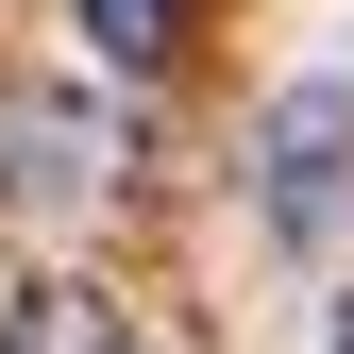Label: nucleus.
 <instances>
[{
	"mask_svg": "<svg viewBox=\"0 0 354 354\" xmlns=\"http://www.w3.org/2000/svg\"><path fill=\"white\" fill-rule=\"evenodd\" d=\"M253 203H270L287 253H337V219H354V84H287V102H270Z\"/></svg>",
	"mask_w": 354,
	"mask_h": 354,
	"instance_id": "f257e3e1",
	"label": "nucleus"
},
{
	"mask_svg": "<svg viewBox=\"0 0 354 354\" xmlns=\"http://www.w3.org/2000/svg\"><path fill=\"white\" fill-rule=\"evenodd\" d=\"M68 17L102 34L118 68H169V51H186V0H68Z\"/></svg>",
	"mask_w": 354,
	"mask_h": 354,
	"instance_id": "20e7f679",
	"label": "nucleus"
},
{
	"mask_svg": "<svg viewBox=\"0 0 354 354\" xmlns=\"http://www.w3.org/2000/svg\"><path fill=\"white\" fill-rule=\"evenodd\" d=\"M118 186V118L84 102V84H0V203L17 219H68Z\"/></svg>",
	"mask_w": 354,
	"mask_h": 354,
	"instance_id": "f03ea898",
	"label": "nucleus"
},
{
	"mask_svg": "<svg viewBox=\"0 0 354 354\" xmlns=\"http://www.w3.org/2000/svg\"><path fill=\"white\" fill-rule=\"evenodd\" d=\"M337 354H354V287H337Z\"/></svg>",
	"mask_w": 354,
	"mask_h": 354,
	"instance_id": "39448f33",
	"label": "nucleus"
},
{
	"mask_svg": "<svg viewBox=\"0 0 354 354\" xmlns=\"http://www.w3.org/2000/svg\"><path fill=\"white\" fill-rule=\"evenodd\" d=\"M0 354H136V337H118V304H102V287L34 270L17 304H0Z\"/></svg>",
	"mask_w": 354,
	"mask_h": 354,
	"instance_id": "7ed1b4c3",
	"label": "nucleus"
}]
</instances>
